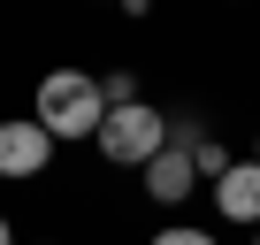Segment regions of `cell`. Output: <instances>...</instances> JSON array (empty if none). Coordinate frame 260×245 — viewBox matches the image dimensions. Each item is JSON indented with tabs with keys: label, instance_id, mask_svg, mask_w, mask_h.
Here are the masks:
<instances>
[{
	"label": "cell",
	"instance_id": "cell-9",
	"mask_svg": "<svg viewBox=\"0 0 260 245\" xmlns=\"http://www.w3.org/2000/svg\"><path fill=\"white\" fill-rule=\"evenodd\" d=\"M0 245H16V230H8V215H0Z\"/></svg>",
	"mask_w": 260,
	"mask_h": 245
},
{
	"label": "cell",
	"instance_id": "cell-7",
	"mask_svg": "<svg viewBox=\"0 0 260 245\" xmlns=\"http://www.w3.org/2000/svg\"><path fill=\"white\" fill-rule=\"evenodd\" d=\"M100 100H107V107H138L146 92H138V77H130V69H107V77H100Z\"/></svg>",
	"mask_w": 260,
	"mask_h": 245
},
{
	"label": "cell",
	"instance_id": "cell-1",
	"mask_svg": "<svg viewBox=\"0 0 260 245\" xmlns=\"http://www.w3.org/2000/svg\"><path fill=\"white\" fill-rule=\"evenodd\" d=\"M31 122L61 146V138H100V122H107V100H100V77L84 69H46L39 92H31Z\"/></svg>",
	"mask_w": 260,
	"mask_h": 245
},
{
	"label": "cell",
	"instance_id": "cell-11",
	"mask_svg": "<svg viewBox=\"0 0 260 245\" xmlns=\"http://www.w3.org/2000/svg\"><path fill=\"white\" fill-rule=\"evenodd\" d=\"M252 245H260V230H252Z\"/></svg>",
	"mask_w": 260,
	"mask_h": 245
},
{
	"label": "cell",
	"instance_id": "cell-10",
	"mask_svg": "<svg viewBox=\"0 0 260 245\" xmlns=\"http://www.w3.org/2000/svg\"><path fill=\"white\" fill-rule=\"evenodd\" d=\"M252 161H260V138H252Z\"/></svg>",
	"mask_w": 260,
	"mask_h": 245
},
{
	"label": "cell",
	"instance_id": "cell-2",
	"mask_svg": "<svg viewBox=\"0 0 260 245\" xmlns=\"http://www.w3.org/2000/svg\"><path fill=\"white\" fill-rule=\"evenodd\" d=\"M115 169H146L161 146H169V115L153 107V100H138V107H107V122H100V138H92Z\"/></svg>",
	"mask_w": 260,
	"mask_h": 245
},
{
	"label": "cell",
	"instance_id": "cell-6",
	"mask_svg": "<svg viewBox=\"0 0 260 245\" xmlns=\"http://www.w3.org/2000/svg\"><path fill=\"white\" fill-rule=\"evenodd\" d=\"M191 169H199V176H207V184H222V176H230V146H222V138H207V131H199V138H191Z\"/></svg>",
	"mask_w": 260,
	"mask_h": 245
},
{
	"label": "cell",
	"instance_id": "cell-5",
	"mask_svg": "<svg viewBox=\"0 0 260 245\" xmlns=\"http://www.w3.org/2000/svg\"><path fill=\"white\" fill-rule=\"evenodd\" d=\"M214 207H222V222L260 230V161H230V176L214 184Z\"/></svg>",
	"mask_w": 260,
	"mask_h": 245
},
{
	"label": "cell",
	"instance_id": "cell-4",
	"mask_svg": "<svg viewBox=\"0 0 260 245\" xmlns=\"http://www.w3.org/2000/svg\"><path fill=\"white\" fill-rule=\"evenodd\" d=\"M138 176H146V192H153L161 207H184V199H191V184H199V169H191V146H176V138H169V146H161V154H153Z\"/></svg>",
	"mask_w": 260,
	"mask_h": 245
},
{
	"label": "cell",
	"instance_id": "cell-8",
	"mask_svg": "<svg viewBox=\"0 0 260 245\" xmlns=\"http://www.w3.org/2000/svg\"><path fill=\"white\" fill-rule=\"evenodd\" d=\"M146 245H214V230H191V222H169V230H153Z\"/></svg>",
	"mask_w": 260,
	"mask_h": 245
},
{
	"label": "cell",
	"instance_id": "cell-3",
	"mask_svg": "<svg viewBox=\"0 0 260 245\" xmlns=\"http://www.w3.org/2000/svg\"><path fill=\"white\" fill-rule=\"evenodd\" d=\"M46 161H54V138L39 131L31 115H8V122H0V176H39Z\"/></svg>",
	"mask_w": 260,
	"mask_h": 245
}]
</instances>
